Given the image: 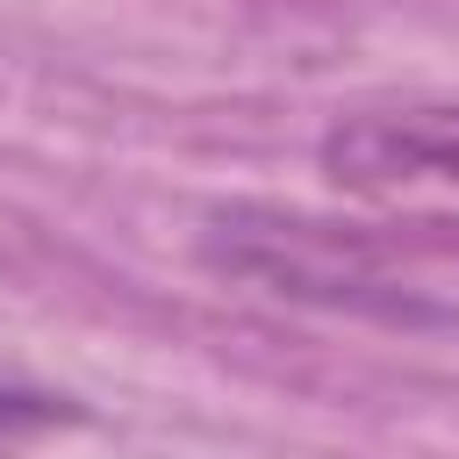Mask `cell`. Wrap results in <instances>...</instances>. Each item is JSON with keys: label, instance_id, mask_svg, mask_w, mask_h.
Wrapping results in <instances>:
<instances>
[{"label": "cell", "instance_id": "obj_1", "mask_svg": "<svg viewBox=\"0 0 459 459\" xmlns=\"http://www.w3.org/2000/svg\"><path fill=\"white\" fill-rule=\"evenodd\" d=\"M323 179L394 222L459 237V100H402V108H351L316 143Z\"/></svg>", "mask_w": 459, "mask_h": 459}, {"label": "cell", "instance_id": "obj_3", "mask_svg": "<svg viewBox=\"0 0 459 459\" xmlns=\"http://www.w3.org/2000/svg\"><path fill=\"white\" fill-rule=\"evenodd\" d=\"M79 409L65 402V394H50V387H36V380H14V373H0V452H14V445H36V437H50V430H65Z\"/></svg>", "mask_w": 459, "mask_h": 459}, {"label": "cell", "instance_id": "obj_2", "mask_svg": "<svg viewBox=\"0 0 459 459\" xmlns=\"http://www.w3.org/2000/svg\"><path fill=\"white\" fill-rule=\"evenodd\" d=\"M208 258L230 280H251L265 294H294V301H330V308H373L394 301V280L373 265L366 244H351L344 230L301 222V215H215L208 222Z\"/></svg>", "mask_w": 459, "mask_h": 459}]
</instances>
